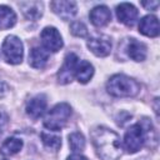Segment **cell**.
Returning a JSON list of instances; mask_svg holds the SVG:
<instances>
[{"instance_id":"obj_22","label":"cell","mask_w":160,"mask_h":160,"mask_svg":"<svg viewBox=\"0 0 160 160\" xmlns=\"http://www.w3.org/2000/svg\"><path fill=\"white\" fill-rule=\"evenodd\" d=\"M70 31L72 35L78 38H85L88 35V29L81 21H74L70 25Z\"/></svg>"},{"instance_id":"obj_25","label":"cell","mask_w":160,"mask_h":160,"mask_svg":"<svg viewBox=\"0 0 160 160\" xmlns=\"http://www.w3.org/2000/svg\"><path fill=\"white\" fill-rule=\"evenodd\" d=\"M8 90H9L8 85L4 84V82H0V96H4V95L8 92Z\"/></svg>"},{"instance_id":"obj_7","label":"cell","mask_w":160,"mask_h":160,"mask_svg":"<svg viewBox=\"0 0 160 160\" xmlns=\"http://www.w3.org/2000/svg\"><path fill=\"white\" fill-rule=\"evenodd\" d=\"M78 62H79V59L74 52H70L66 55L65 61L58 72V81L60 84H69L72 80Z\"/></svg>"},{"instance_id":"obj_15","label":"cell","mask_w":160,"mask_h":160,"mask_svg":"<svg viewBox=\"0 0 160 160\" xmlns=\"http://www.w3.org/2000/svg\"><path fill=\"white\" fill-rule=\"evenodd\" d=\"M49 59V51L44 48H32L29 54V64L35 69H42Z\"/></svg>"},{"instance_id":"obj_17","label":"cell","mask_w":160,"mask_h":160,"mask_svg":"<svg viewBox=\"0 0 160 160\" xmlns=\"http://www.w3.org/2000/svg\"><path fill=\"white\" fill-rule=\"evenodd\" d=\"M92 75H94V66L89 61L82 60L78 62L76 69H75V76L79 80V82L86 84L92 78Z\"/></svg>"},{"instance_id":"obj_5","label":"cell","mask_w":160,"mask_h":160,"mask_svg":"<svg viewBox=\"0 0 160 160\" xmlns=\"http://www.w3.org/2000/svg\"><path fill=\"white\" fill-rule=\"evenodd\" d=\"M2 54L8 62L20 64L24 55V48L21 40L15 35H9L2 42Z\"/></svg>"},{"instance_id":"obj_10","label":"cell","mask_w":160,"mask_h":160,"mask_svg":"<svg viewBox=\"0 0 160 160\" xmlns=\"http://www.w3.org/2000/svg\"><path fill=\"white\" fill-rule=\"evenodd\" d=\"M88 48L96 56H108L111 51V41L108 36H98L91 38L88 41Z\"/></svg>"},{"instance_id":"obj_4","label":"cell","mask_w":160,"mask_h":160,"mask_svg":"<svg viewBox=\"0 0 160 160\" xmlns=\"http://www.w3.org/2000/svg\"><path fill=\"white\" fill-rule=\"evenodd\" d=\"M71 115V108L66 102H60L55 105L45 116L44 125L51 131H58L65 126Z\"/></svg>"},{"instance_id":"obj_13","label":"cell","mask_w":160,"mask_h":160,"mask_svg":"<svg viewBox=\"0 0 160 160\" xmlns=\"http://www.w3.org/2000/svg\"><path fill=\"white\" fill-rule=\"evenodd\" d=\"M89 16H90L91 22H92L95 26H98V28L105 26V25L111 20V12H110L109 8L105 6V5L95 6V8L90 11Z\"/></svg>"},{"instance_id":"obj_18","label":"cell","mask_w":160,"mask_h":160,"mask_svg":"<svg viewBox=\"0 0 160 160\" xmlns=\"http://www.w3.org/2000/svg\"><path fill=\"white\" fill-rule=\"evenodd\" d=\"M16 22V15L11 8L0 5V30L10 29Z\"/></svg>"},{"instance_id":"obj_24","label":"cell","mask_w":160,"mask_h":160,"mask_svg":"<svg viewBox=\"0 0 160 160\" xmlns=\"http://www.w3.org/2000/svg\"><path fill=\"white\" fill-rule=\"evenodd\" d=\"M141 5L146 10H156L158 6H159V1H142Z\"/></svg>"},{"instance_id":"obj_12","label":"cell","mask_w":160,"mask_h":160,"mask_svg":"<svg viewBox=\"0 0 160 160\" xmlns=\"http://www.w3.org/2000/svg\"><path fill=\"white\" fill-rule=\"evenodd\" d=\"M139 31L146 36L155 38L159 35V20L154 15H146L140 20Z\"/></svg>"},{"instance_id":"obj_3","label":"cell","mask_w":160,"mask_h":160,"mask_svg":"<svg viewBox=\"0 0 160 160\" xmlns=\"http://www.w3.org/2000/svg\"><path fill=\"white\" fill-rule=\"evenodd\" d=\"M106 90L110 95L116 98H130L140 91V84L135 79L124 74H116L109 79Z\"/></svg>"},{"instance_id":"obj_14","label":"cell","mask_w":160,"mask_h":160,"mask_svg":"<svg viewBox=\"0 0 160 160\" xmlns=\"http://www.w3.org/2000/svg\"><path fill=\"white\" fill-rule=\"evenodd\" d=\"M126 51H128V55L135 61H142L146 58V46H145V44L136 40V39H130L129 40Z\"/></svg>"},{"instance_id":"obj_2","label":"cell","mask_w":160,"mask_h":160,"mask_svg":"<svg viewBox=\"0 0 160 160\" xmlns=\"http://www.w3.org/2000/svg\"><path fill=\"white\" fill-rule=\"evenodd\" d=\"M151 122L148 119H142L131 125L124 136V149L129 154L139 151L146 142V138L151 131Z\"/></svg>"},{"instance_id":"obj_20","label":"cell","mask_w":160,"mask_h":160,"mask_svg":"<svg viewBox=\"0 0 160 160\" xmlns=\"http://www.w3.org/2000/svg\"><path fill=\"white\" fill-rule=\"evenodd\" d=\"M41 140L48 149H51L54 151L59 150L61 146V138L59 135H55V134H50V132L44 131V132H41Z\"/></svg>"},{"instance_id":"obj_21","label":"cell","mask_w":160,"mask_h":160,"mask_svg":"<svg viewBox=\"0 0 160 160\" xmlns=\"http://www.w3.org/2000/svg\"><path fill=\"white\" fill-rule=\"evenodd\" d=\"M69 145L74 152H79L85 148V138L81 132L75 131L69 135Z\"/></svg>"},{"instance_id":"obj_16","label":"cell","mask_w":160,"mask_h":160,"mask_svg":"<svg viewBox=\"0 0 160 160\" xmlns=\"http://www.w3.org/2000/svg\"><path fill=\"white\" fill-rule=\"evenodd\" d=\"M19 6L22 14L30 20H36L42 14V2L40 1H25L20 2Z\"/></svg>"},{"instance_id":"obj_9","label":"cell","mask_w":160,"mask_h":160,"mask_svg":"<svg viewBox=\"0 0 160 160\" xmlns=\"http://www.w3.org/2000/svg\"><path fill=\"white\" fill-rule=\"evenodd\" d=\"M50 6L52 11L59 15L64 20H70L71 18L75 16L78 8L75 1H64V0H58V1H51Z\"/></svg>"},{"instance_id":"obj_19","label":"cell","mask_w":160,"mask_h":160,"mask_svg":"<svg viewBox=\"0 0 160 160\" xmlns=\"http://www.w3.org/2000/svg\"><path fill=\"white\" fill-rule=\"evenodd\" d=\"M21 148H22V140L21 139L9 138L0 146V154H2L5 156H11V155H15L16 152H19L21 150Z\"/></svg>"},{"instance_id":"obj_26","label":"cell","mask_w":160,"mask_h":160,"mask_svg":"<svg viewBox=\"0 0 160 160\" xmlns=\"http://www.w3.org/2000/svg\"><path fill=\"white\" fill-rule=\"evenodd\" d=\"M68 160H88L85 156L82 155H79V154H74V155H70L68 158Z\"/></svg>"},{"instance_id":"obj_1","label":"cell","mask_w":160,"mask_h":160,"mask_svg":"<svg viewBox=\"0 0 160 160\" xmlns=\"http://www.w3.org/2000/svg\"><path fill=\"white\" fill-rule=\"evenodd\" d=\"M91 141L102 160H119L121 156V141L119 135L105 128L98 126L91 131Z\"/></svg>"},{"instance_id":"obj_11","label":"cell","mask_w":160,"mask_h":160,"mask_svg":"<svg viewBox=\"0 0 160 160\" xmlns=\"http://www.w3.org/2000/svg\"><path fill=\"white\" fill-rule=\"evenodd\" d=\"M45 110H46V98L44 95H36L26 104V114L34 120L42 116Z\"/></svg>"},{"instance_id":"obj_23","label":"cell","mask_w":160,"mask_h":160,"mask_svg":"<svg viewBox=\"0 0 160 160\" xmlns=\"http://www.w3.org/2000/svg\"><path fill=\"white\" fill-rule=\"evenodd\" d=\"M8 121H9V118H8L6 112H4V111L0 110V136L4 132V130H5L6 125H8Z\"/></svg>"},{"instance_id":"obj_8","label":"cell","mask_w":160,"mask_h":160,"mask_svg":"<svg viewBox=\"0 0 160 160\" xmlns=\"http://www.w3.org/2000/svg\"><path fill=\"white\" fill-rule=\"evenodd\" d=\"M138 15H139V12L132 4L122 2V4L118 5V8H116V16H118L119 21L125 24L126 26H132L136 22Z\"/></svg>"},{"instance_id":"obj_6","label":"cell","mask_w":160,"mask_h":160,"mask_svg":"<svg viewBox=\"0 0 160 160\" xmlns=\"http://www.w3.org/2000/svg\"><path fill=\"white\" fill-rule=\"evenodd\" d=\"M40 38H41V44H42V46L46 51L56 52L62 48L61 35L52 26H48V28L42 29V31L40 34Z\"/></svg>"}]
</instances>
